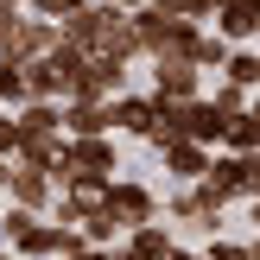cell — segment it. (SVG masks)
<instances>
[{
	"label": "cell",
	"mask_w": 260,
	"mask_h": 260,
	"mask_svg": "<svg viewBox=\"0 0 260 260\" xmlns=\"http://www.w3.org/2000/svg\"><path fill=\"white\" fill-rule=\"evenodd\" d=\"M0 159H13V114L0 108Z\"/></svg>",
	"instance_id": "obj_22"
},
{
	"label": "cell",
	"mask_w": 260,
	"mask_h": 260,
	"mask_svg": "<svg viewBox=\"0 0 260 260\" xmlns=\"http://www.w3.org/2000/svg\"><path fill=\"white\" fill-rule=\"evenodd\" d=\"M222 146H229V152H260V114H254V108H235V114H229Z\"/></svg>",
	"instance_id": "obj_15"
},
{
	"label": "cell",
	"mask_w": 260,
	"mask_h": 260,
	"mask_svg": "<svg viewBox=\"0 0 260 260\" xmlns=\"http://www.w3.org/2000/svg\"><path fill=\"white\" fill-rule=\"evenodd\" d=\"M197 184L210 190L216 203H254V197H260V152H229V146H216Z\"/></svg>",
	"instance_id": "obj_1"
},
{
	"label": "cell",
	"mask_w": 260,
	"mask_h": 260,
	"mask_svg": "<svg viewBox=\"0 0 260 260\" xmlns=\"http://www.w3.org/2000/svg\"><path fill=\"white\" fill-rule=\"evenodd\" d=\"M152 63V95L159 102H190V95H203V70L190 57H146Z\"/></svg>",
	"instance_id": "obj_9"
},
{
	"label": "cell",
	"mask_w": 260,
	"mask_h": 260,
	"mask_svg": "<svg viewBox=\"0 0 260 260\" xmlns=\"http://www.w3.org/2000/svg\"><path fill=\"white\" fill-rule=\"evenodd\" d=\"M172 241H178L172 222H159V216H152V222H134V229H121V235H114V260H159Z\"/></svg>",
	"instance_id": "obj_11"
},
{
	"label": "cell",
	"mask_w": 260,
	"mask_h": 260,
	"mask_svg": "<svg viewBox=\"0 0 260 260\" xmlns=\"http://www.w3.org/2000/svg\"><path fill=\"white\" fill-rule=\"evenodd\" d=\"M210 32L222 38V45H254L260 0H216V7H210Z\"/></svg>",
	"instance_id": "obj_10"
},
{
	"label": "cell",
	"mask_w": 260,
	"mask_h": 260,
	"mask_svg": "<svg viewBox=\"0 0 260 260\" xmlns=\"http://www.w3.org/2000/svg\"><path fill=\"white\" fill-rule=\"evenodd\" d=\"M165 222H178V229H203V235H216V222H222V203L210 197V190L190 178V184H178L172 190V203H165Z\"/></svg>",
	"instance_id": "obj_8"
},
{
	"label": "cell",
	"mask_w": 260,
	"mask_h": 260,
	"mask_svg": "<svg viewBox=\"0 0 260 260\" xmlns=\"http://www.w3.org/2000/svg\"><path fill=\"white\" fill-rule=\"evenodd\" d=\"M108 7H140V0H108Z\"/></svg>",
	"instance_id": "obj_26"
},
{
	"label": "cell",
	"mask_w": 260,
	"mask_h": 260,
	"mask_svg": "<svg viewBox=\"0 0 260 260\" xmlns=\"http://www.w3.org/2000/svg\"><path fill=\"white\" fill-rule=\"evenodd\" d=\"M19 13H25V7H19V0H0V38H7V32H13V19H19Z\"/></svg>",
	"instance_id": "obj_21"
},
{
	"label": "cell",
	"mask_w": 260,
	"mask_h": 260,
	"mask_svg": "<svg viewBox=\"0 0 260 260\" xmlns=\"http://www.w3.org/2000/svg\"><path fill=\"white\" fill-rule=\"evenodd\" d=\"M222 57H229V45L210 32V25H203V32H197V45H190V63H197V70H222Z\"/></svg>",
	"instance_id": "obj_17"
},
{
	"label": "cell",
	"mask_w": 260,
	"mask_h": 260,
	"mask_svg": "<svg viewBox=\"0 0 260 260\" xmlns=\"http://www.w3.org/2000/svg\"><path fill=\"white\" fill-rule=\"evenodd\" d=\"M57 127H63V134H108V102H95V95H63L57 102Z\"/></svg>",
	"instance_id": "obj_14"
},
{
	"label": "cell",
	"mask_w": 260,
	"mask_h": 260,
	"mask_svg": "<svg viewBox=\"0 0 260 260\" xmlns=\"http://www.w3.org/2000/svg\"><path fill=\"white\" fill-rule=\"evenodd\" d=\"M108 134H134V140H146V134H152V95L114 89V95H108Z\"/></svg>",
	"instance_id": "obj_12"
},
{
	"label": "cell",
	"mask_w": 260,
	"mask_h": 260,
	"mask_svg": "<svg viewBox=\"0 0 260 260\" xmlns=\"http://www.w3.org/2000/svg\"><path fill=\"white\" fill-rule=\"evenodd\" d=\"M0 197H13L19 210H38V216H45L51 197H57V178H51L45 165H32V159H7V190H0Z\"/></svg>",
	"instance_id": "obj_5"
},
{
	"label": "cell",
	"mask_w": 260,
	"mask_h": 260,
	"mask_svg": "<svg viewBox=\"0 0 260 260\" xmlns=\"http://www.w3.org/2000/svg\"><path fill=\"white\" fill-rule=\"evenodd\" d=\"M222 83H235V89H254V83H260V57H254V45H229V57H222Z\"/></svg>",
	"instance_id": "obj_16"
},
{
	"label": "cell",
	"mask_w": 260,
	"mask_h": 260,
	"mask_svg": "<svg viewBox=\"0 0 260 260\" xmlns=\"http://www.w3.org/2000/svg\"><path fill=\"white\" fill-rule=\"evenodd\" d=\"M19 7H25V13H45V0H19Z\"/></svg>",
	"instance_id": "obj_25"
},
{
	"label": "cell",
	"mask_w": 260,
	"mask_h": 260,
	"mask_svg": "<svg viewBox=\"0 0 260 260\" xmlns=\"http://www.w3.org/2000/svg\"><path fill=\"white\" fill-rule=\"evenodd\" d=\"M25 102V63L0 57V108H19Z\"/></svg>",
	"instance_id": "obj_18"
},
{
	"label": "cell",
	"mask_w": 260,
	"mask_h": 260,
	"mask_svg": "<svg viewBox=\"0 0 260 260\" xmlns=\"http://www.w3.org/2000/svg\"><path fill=\"white\" fill-rule=\"evenodd\" d=\"M0 229H7V241H13L19 260H57V248H63V222H45L38 210H19V203L7 210Z\"/></svg>",
	"instance_id": "obj_3"
},
{
	"label": "cell",
	"mask_w": 260,
	"mask_h": 260,
	"mask_svg": "<svg viewBox=\"0 0 260 260\" xmlns=\"http://www.w3.org/2000/svg\"><path fill=\"white\" fill-rule=\"evenodd\" d=\"M57 260H114V241H108V248H95V241H83V248H70V254H57Z\"/></svg>",
	"instance_id": "obj_20"
},
{
	"label": "cell",
	"mask_w": 260,
	"mask_h": 260,
	"mask_svg": "<svg viewBox=\"0 0 260 260\" xmlns=\"http://www.w3.org/2000/svg\"><path fill=\"white\" fill-rule=\"evenodd\" d=\"M203 260H254V248H248V241H222V235H216L210 248H203Z\"/></svg>",
	"instance_id": "obj_19"
},
{
	"label": "cell",
	"mask_w": 260,
	"mask_h": 260,
	"mask_svg": "<svg viewBox=\"0 0 260 260\" xmlns=\"http://www.w3.org/2000/svg\"><path fill=\"white\" fill-rule=\"evenodd\" d=\"M0 190H7V159H0Z\"/></svg>",
	"instance_id": "obj_27"
},
{
	"label": "cell",
	"mask_w": 260,
	"mask_h": 260,
	"mask_svg": "<svg viewBox=\"0 0 260 260\" xmlns=\"http://www.w3.org/2000/svg\"><path fill=\"white\" fill-rule=\"evenodd\" d=\"M210 7H216V0H210Z\"/></svg>",
	"instance_id": "obj_28"
},
{
	"label": "cell",
	"mask_w": 260,
	"mask_h": 260,
	"mask_svg": "<svg viewBox=\"0 0 260 260\" xmlns=\"http://www.w3.org/2000/svg\"><path fill=\"white\" fill-rule=\"evenodd\" d=\"M51 45H57V19H45V13H19V19H13V32L0 38V57L32 63V57H45Z\"/></svg>",
	"instance_id": "obj_7"
},
{
	"label": "cell",
	"mask_w": 260,
	"mask_h": 260,
	"mask_svg": "<svg viewBox=\"0 0 260 260\" xmlns=\"http://www.w3.org/2000/svg\"><path fill=\"white\" fill-rule=\"evenodd\" d=\"M159 260H203V254H190V248H178V241H172V248H165Z\"/></svg>",
	"instance_id": "obj_24"
},
{
	"label": "cell",
	"mask_w": 260,
	"mask_h": 260,
	"mask_svg": "<svg viewBox=\"0 0 260 260\" xmlns=\"http://www.w3.org/2000/svg\"><path fill=\"white\" fill-rule=\"evenodd\" d=\"M210 152H216V146H203V140H184V134L159 140V159H165V172H172L178 184H190V178H203V165H210Z\"/></svg>",
	"instance_id": "obj_13"
},
{
	"label": "cell",
	"mask_w": 260,
	"mask_h": 260,
	"mask_svg": "<svg viewBox=\"0 0 260 260\" xmlns=\"http://www.w3.org/2000/svg\"><path fill=\"white\" fill-rule=\"evenodd\" d=\"M13 114V152H32V146H51V140H63V127H57V102H19V108H7Z\"/></svg>",
	"instance_id": "obj_4"
},
{
	"label": "cell",
	"mask_w": 260,
	"mask_h": 260,
	"mask_svg": "<svg viewBox=\"0 0 260 260\" xmlns=\"http://www.w3.org/2000/svg\"><path fill=\"white\" fill-rule=\"evenodd\" d=\"M102 210H108L114 229H134V222H152L159 216V197H152L140 178H108V197H102Z\"/></svg>",
	"instance_id": "obj_6"
},
{
	"label": "cell",
	"mask_w": 260,
	"mask_h": 260,
	"mask_svg": "<svg viewBox=\"0 0 260 260\" xmlns=\"http://www.w3.org/2000/svg\"><path fill=\"white\" fill-rule=\"evenodd\" d=\"M83 0H45V19H63V13H76Z\"/></svg>",
	"instance_id": "obj_23"
},
{
	"label": "cell",
	"mask_w": 260,
	"mask_h": 260,
	"mask_svg": "<svg viewBox=\"0 0 260 260\" xmlns=\"http://www.w3.org/2000/svg\"><path fill=\"white\" fill-rule=\"evenodd\" d=\"M70 172L114 178V172H121V134H63V146H57V172H51V178H70Z\"/></svg>",
	"instance_id": "obj_2"
}]
</instances>
